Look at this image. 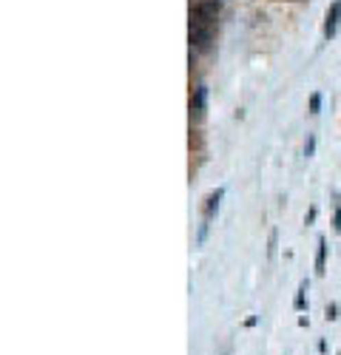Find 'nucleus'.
Returning a JSON list of instances; mask_svg holds the SVG:
<instances>
[{
  "label": "nucleus",
  "mask_w": 341,
  "mask_h": 355,
  "mask_svg": "<svg viewBox=\"0 0 341 355\" xmlns=\"http://www.w3.org/2000/svg\"><path fill=\"white\" fill-rule=\"evenodd\" d=\"M188 40H191L194 49L207 51V49H211V43H214V26L191 21V26H188Z\"/></svg>",
  "instance_id": "1"
},
{
  "label": "nucleus",
  "mask_w": 341,
  "mask_h": 355,
  "mask_svg": "<svg viewBox=\"0 0 341 355\" xmlns=\"http://www.w3.org/2000/svg\"><path fill=\"white\" fill-rule=\"evenodd\" d=\"M222 6H219V0H197V3L191 6V21L197 23H207V26H214V21L219 17Z\"/></svg>",
  "instance_id": "2"
},
{
  "label": "nucleus",
  "mask_w": 341,
  "mask_h": 355,
  "mask_svg": "<svg viewBox=\"0 0 341 355\" xmlns=\"http://www.w3.org/2000/svg\"><path fill=\"white\" fill-rule=\"evenodd\" d=\"M338 23H341V0H333L330 9H327V17H325V37H336L338 31Z\"/></svg>",
  "instance_id": "3"
},
{
  "label": "nucleus",
  "mask_w": 341,
  "mask_h": 355,
  "mask_svg": "<svg viewBox=\"0 0 341 355\" xmlns=\"http://www.w3.org/2000/svg\"><path fill=\"white\" fill-rule=\"evenodd\" d=\"M205 111H207V88L197 86L194 97H191V117L194 120H205Z\"/></svg>",
  "instance_id": "4"
},
{
  "label": "nucleus",
  "mask_w": 341,
  "mask_h": 355,
  "mask_svg": "<svg viewBox=\"0 0 341 355\" xmlns=\"http://www.w3.org/2000/svg\"><path fill=\"white\" fill-rule=\"evenodd\" d=\"M222 196H225V188H216L211 196L205 199V222H211V219H214V213L219 211V202H222Z\"/></svg>",
  "instance_id": "5"
},
{
  "label": "nucleus",
  "mask_w": 341,
  "mask_h": 355,
  "mask_svg": "<svg viewBox=\"0 0 341 355\" xmlns=\"http://www.w3.org/2000/svg\"><path fill=\"white\" fill-rule=\"evenodd\" d=\"M325 265H327V239L318 236V250H316V273L325 276Z\"/></svg>",
  "instance_id": "6"
},
{
  "label": "nucleus",
  "mask_w": 341,
  "mask_h": 355,
  "mask_svg": "<svg viewBox=\"0 0 341 355\" xmlns=\"http://www.w3.org/2000/svg\"><path fill=\"white\" fill-rule=\"evenodd\" d=\"M307 287L310 285H307V278H305V282L299 285V290H296V298H293V307L296 310H305L307 307Z\"/></svg>",
  "instance_id": "7"
},
{
  "label": "nucleus",
  "mask_w": 341,
  "mask_h": 355,
  "mask_svg": "<svg viewBox=\"0 0 341 355\" xmlns=\"http://www.w3.org/2000/svg\"><path fill=\"white\" fill-rule=\"evenodd\" d=\"M318 111H321V94H318V91H316V94H310V114L316 117V114H318Z\"/></svg>",
  "instance_id": "8"
},
{
  "label": "nucleus",
  "mask_w": 341,
  "mask_h": 355,
  "mask_svg": "<svg viewBox=\"0 0 341 355\" xmlns=\"http://www.w3.org/2000/svg\"><path fill=\"white\" fill-rule=\"evenodd\" d=\"M276 239H279V233H276V231H270V239H268V259H273V256H276Z\"/></svg>",
  "instance_id": "9"
},
{
  "label": "nucleus",
  "mask_w": 341,
  "mask_h": 355,
  "mask_svg": "<svg viewBox=\"0 0 341 355\" xmlns=\"http://www.w3.org/2000/svg\"><path fill=\"white\" fill-rule=\"evenodd\" d=\"M313 154H316V137H313V134H310V137H307V142H305V157H307V159H310V157H313Z\"/></svg>",
  "instance_id": "10"
},
{
  "label": "nucleus",
  "mask_w": 341,
  "mask_h": 355,
  "mask_svg": "<svg viewBox=\"0 0 341 355\" xmlns=\"http://www.w3.org/2000/svg\"><path fill=\"white\" fill-rule=\"evenodd\" d=\"M325 315H327V321H336V319H338V307H336V304H327Z\"/></svg>",
  "instance_id": "11"
},
{
  "label": "nucleus",
  "mask_w": 341,
  "mask_h": 355,
  "mask_svg": "<svg viewBox=\"0 0 341 355\" xmlns=\"http://www.w3.org/2000/svg\"><path fill=\"white\" fill-rule=\"evenodd\" d=\"M333 231H336V233H341V205L336 208V216H333Z\"/></svg>",
  "instance_id": "12"
},
{
  "label": "nucleus",
  "mask_w": 341,
  "mask_h": 355,
  "mask_svg": "<svg viewBox=\"0 0 341 355\" xmlns=\"http://www.w3.org/2000/svg\"><path fill=\"white\" fill-rule=\"evenodd\" d=\"M305 222H307V225H313V222H316V208H310V211H307V216H305Z\"/></svg>",
  "instance_id": "13"
}]
</instances>
